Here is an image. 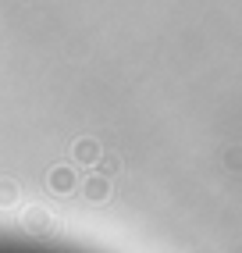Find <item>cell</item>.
<instances>
[{"label":"cell","mask_w":242,"mask_h":253,"mask_svg":"<svg viewBox=\"0 0 242 253\" xmlns=\"http://www.w3.org/2000/svg\"><path fill=\"white\" fill-rule=\"evenodd\" d=\"M14 200H18V185L4 178V182H0V207H11Z\"/></svg>","instance_id":"obj_5"},{"label":"cell","mask_w":242,"mask_h":253,"mask_svg":"<svg viewBox=\"0 0 242 253\" xmlns=\"http://www.w3.org/2000/svg\"><path fill=\"white\" fill-rule=\"evenodd\" d=\"M50 189H54V193H72L75 189L72 168H54V171H50Z\"/></svg>","instance_id":"obj_2"},{"label":"cell","mask_w":242,"mask_h":253,"mask_svg":"<svg viewBox=\"0 0 242 253\" xmlns=\"http://www.w3.org/2000/svg\"><path fill=\"white\" fill-rule=\"evenodd\" d=\"M82 193L89 196V200H107V193H111V182L107 178H89L82 185Z\"/></svg>","instance_id":"obj_4"},{"label":"cell","mask_w":242,"mask_h":253,"mask_svg":"<svg viewBox=\"0 0 242 253\" xmlns=\"http://www.w3.org/2000/svg\"><path fill=\"white\" fill-rule=\"evenodd\" d=\"M25 225H29V232H36V235H54V232H57L54 214H46L43 207H32V211L25 214Z\"/></svg>","instance_id":"obj_1"},{"label":"cell","mask_w":242,"mask_h":253,"mask_svg":"<svg viewBox=\"0 0 242 253\" xmlns=\"http://www.w3.org/2000/svg\"><path fill=\"white\" fill-rule=\"evenodd\" d=\"M75 157H79V164H96L100 161V146L93 139H82V143H75Z\"/></svg>","instance_id":"obj_3"}]
</instances>
